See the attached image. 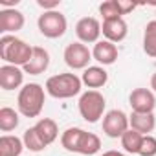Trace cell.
<instances>
[{"label": "cell", "instance_id": "obj_28", "mask_svg": "<svg viewBox=\"0 0 156 156\" xmlns=\"http://www.w3.org/2000/svg\"><path fill=\"white\" fill-rule=\"evenodd\" d=\"M151 88L156 92V72L152 73V77H151Z\"/></svg>", "mask_w": 156, "mask_h": 156}, {"label": "cell", "instance_id": "obj_13", "mask_svg": "<svg viewBox=\"0 0 156 156\" xmlns=\"http://www.w3.org/2000/svg\"><path fill=\"white\" fill-rule=\"evenodd\" d=\"M136 9V4L123 2V0H107L99 6V13L103 15V20L108 19H123V15Z\"/></svg>", "mask_w": 156, "mask_h": 156}, {"label": "cell", "instance_id": "obj_15", "mask_svg": "<svg viewBox=\"0 0 156 156\" xmlns=\"http://www.w3.org/2000/svg\"><path fill=\"white\" fill-rule=\"evenodd\" d=\"M118 46L110 41H99L94 44V50H92V57L94 61H98L99 64L103 66H108V64H114L118 61Z\"/></svg>", "mask_w": 156, "mask_h": 156}, {"label": "cell", "instance_id": "obj_26", "mask_svg": "<svg viewBox=\"0 0 156 156\" xmlns=\"http://www.w3.org/2000/svg\"><path fill=\"white\" fill-rule=\"evenodd\" d=\"M61 4V0H37V6H41L44 11H55Z\"/></svg>", "mask_w": 156, "mask_h": 156}, {"label": "cell", "instance_id": "obj_11", "mask_svg": "<svg viewBox=\"0 0 156 156\" xmlns=\"http://www.w3.org/2000/svg\"><path fill=\"white\" fill-rule=\"evenodd\" d=\"M24 13L19 9H2L0 11V31L4 35L8 33H17L24 28Z\"/></svg>", "mask_w": 156, "mask_h": 156}, {"label": "cell", "instance_id": "obj_1", "mask_svg": "<svg viewBox=\"0 0 156 156\" xmlns=\"http://www.w3.org/2000/svg\"><path fill=\"white\" fill-rule=\"evenodd\" d=\"M61 145L70 151V152H77V154H85V156H92L96 152H99L101 149V140L98 134L94 132H87L79 127H70L62 132L61 136Z\"/></svg>", "mask_w": 156, "mask_h": 156}, {"label": "cell", "instance_id": "obj_9", "mask_svg": "<svg viewBox=\"0 0 156 156\" xmlns=\"http://www.w3.org/2000/svg\"><path fill=\"white\" fill-rule=\"evenodd\" d=\"M75 35L79 39V42L83 44H96L99 42V35H101V24L98 19L94 17H83L77 20L75 24Z\"/></svg>", "mask_w": 156, "mask_h": 156}, {"label": "cell", "instance_id": "obj_10", "mask_svg": "<svg viewBox=\"0 0 156 156\" xmlns=\"http://www.w3.org/2000/svg\"><path fill=\"white\" fill-rule=\"evenodd\" d=\"M129 105L132 112L140 114H152L156 107V98L149 88H134L129 96Z\"/></svg>", "mask_w": 156, "mask_h": 156}, {"label": "cell", "instance_id": "obj_19", "mask_svg": "<svg viewBox=\"0 0 156 156\" xmlns=\"http://www.w3.org/2000/svg\"><path fill=\"white\" fill-rule=\"evenodd\" d=\"M33 127H35V130L39 132V136L42 138V141H44L46 145H51V143L57 140V136H59V127H57V123H55L53 119H50V118L39 119Z\"/></svg>", "mask_w": 156, "mask_h": 156}, {"label": "cell", "instance_id": "obj_23", "mask_svg": "<svg viewBox=\"0 0 156 156\" xmlns=\"http://www.w3.org/2000/svg\"><path fill=\"white\" fill-rule=\"evenodd\" d=\"M143 51L156 59V20L147 22L143 31Z\"/></svg>", "mask_w": 156, "mask_h": 156}, {"label": "cell", "instance_id": "obj_12", "mask_svg": "<svg viewBox=\"0 0 156 156\" xmlns=\"http://www.w3.org/2000/svg\"><path fill=\"white\" fill-rule=\"evenodd\" d=\"M24 81V70L20 66H13V64H4L0 66V87L2 90H15L22 85Z\"/></svg>", "mask_w": 156, "mask_h": 156}, {"label": "cell", "instance_id": "obj_22", "mask_svg": "<svg viewBox=\"0 0 156 156\" xmlns=\"http://www.w3.org/2000/svg\"><path fill=\"white\" fill-rule=\"evenodd\" d=\"M119 140H121V147H123L127 152H130V154H140V149H141V143H143V134H140V132L129 129Z\"/></svg>", "mask_w": 156, "mask_h": 156}, {"label": "cell", "instance_id": "obj_3", "mask_svg": "<svg viewBox=\"0 0 156 156\" xmlns=\"http://www.w3.org/2000/svg\"><path fill=\"white\" fill-rule=\"evenodd\" d=\"M44 99H46L44 88L39 83H28L20 88L19 98H17L19 112L26 118H37L42 112Z\"/></svg>", "mask_w": 156, "mask_h": 156}, {"label": "cell", "instance_id": "obj_4", "mask_svg": "<svg viewBox=\"0 0 156 156\" xmlns=\"http://www.w3.org/2000/svg\"><path fill=\"white\" fill-rule=\"evenodd\" d=\"M83 81L75 73H57L46 81V94L55 99H70L81 92Z\"/></svg>", "mask_w": 156, "mask_h": 156}, {"label": "cell", "instance_id": "obj_17", "mask_svg": "<svg viewBox=\"0 0 156 156\" xmlns=\"http://www.w3.org/2000/svg\"><path fill=\"white\" fill-rule=\"evenodd\" d=\"M83 85H87L88 88L96 90V88H101L107 85L108 81V73L103 66H88L85 72H83V77H81Z\"/></svg>", "mask_w": 156, "mask_h": 156}, {"label": "cell", "instance_id": "obj_16", "mask_svg": "<svg viewBox=\"0 0 156 156\" xmlns=\"http://www.w3.org/2000/svg\"><path fill=\"white\" fill-rule=\"evenodd\" d=\"M48 66H50V53L41 46H33V55L22 70L24 73H30V75H41L48 70Z\"/></svg>", "mask_w": 156, "mask_h": 156}, {"label": "cell", "instance_id": "obj_25", "mask_svg": "<svg viewBox=\"0 0 156 156\" xmlns=\"http://www.w3.org/2000/svg\"><path fill=\"white\" fill-rule=\"evenodd\" d=\"M140 156H156V138L154 136H143V143L140 149Z\"/></svg>", "mask_w": 156, "mask_h": 156}, {"label": "cell", "instance_id": "obj_8", "mask_svg": "<svg viewBox=\"0 0 156 156\" xmlns=\"http://www.w3.org/2000/svg\"><path fill=\"white\" fill-rule=\"evenodd\" d=\"M129 127H130L129 116L119 108L108 110L103 118V132L108 138H121L129 130Z\"/></svg>", "mask_w": 156, "mask_h": 156}, {"label": "cell", "instance_id": "obj_7", "mask_svg": "<svg viewBox=\"0 0 156 156\" xmlns=\"http://www.w3.org/2000/svg\"><path fill=\"white\" fill-rule=\"evenodd\" d=\"M64 62L72 68V70H87L88 68V62L94 59L92 57V51L88 50L87 44L83 42H70L66 48H64Z\"/></svg>", "mask_w": 156, "mask_h": 156}, {"label": "cell", "instance_id": "obj_5", "mask_svg": "<svg viewBox=\"0 0 156 156\" xmlns=\"http://www.w3.org/2000/svg\"><path fill=\"white\" fill-rule=\"evenodd\" d=\"M79 114L85 121L88 123H98L101 118H105V107H107V101H105V96L98 90H87L85 94H81L79 98Z\"/></svg>", "mask_w": 156, "mask_h": 156}, {"label": "cell", "instance_id": "obj_14", "mask_svg": "<svg viewBox=\"0 0 156 156\" xmlns=\"http://www.w3.org/2000/svg\"><path fill=\"white\" fill-rule=\"evenodd\" d=\"M101 33L105 35V41H110V42H121L127 33H129V26L123 19H108V20H103V26H101Z\"/></svg>", "mask_w": 156, "mask_h": 156}, {"label": "cell", "instance_id": "obj_21", "mask_svg": "<svg viewBox=\"0 0 156 156\" xmlns=\"http://www.w3.org/2000/svg\"><path fill=\"white\" fill-rule=\"evenodd\" d=\"M20 118L19 112L11 107H2L0 108V130L2 132H11L19 127Z\"/></svg>", "mask_w": 156, "mask_h": 156}, {"label": "cell", "instance_id": "obj_18", "mask_svg": "<svg viewBox=\"0 0 156 156\" xmlns=\"http://www.w3.org/2000/svg\"><path fill=\"white\" fill-rule=\"evenodd\" d=\"M129 123H130V129L143 134V136H149V132L154 130L156 127V118L154 114H140V112H132L129 116Z\"/></svg>", "mask_w": 156, "mask_h": 156}, {"label": "cell", "instance_id": "obj_6", "mask_svg": "<svg viewBox=\"0 0 156 156\" xmlns=\"http://www.w3.org/2000/svg\"><path fill=\"white\" fill-rule=\"evenodd\" d=\"M37 26L46 39H59L66 33L68 22H66V17L59 9H55V11H44L39 17Z\"/></svg>", "mask_w": 156, "mask_h": 156}, {"label": "cell", "instance_id": "obj_24", "mask_svg": "<svg viewBox=\"0 0 156 156\" xmlns=\"http://www.w3.org/2000/svg\"><path fill=\"white\" fill-rule=\"evenodd\" d=\"M22 141H24V147L30 149L31 152H41L44 151L48 145L42 141V138L39 136V132L35 130V127H30L24 130V136H22Z\"/></svg>", "mask_w": 156, "mask_h": 156}, {"label": "cell", "instance_id": "obj_27", "mask_svg": "<svg viewBox=\"0 0 156 156\" xmlns=\"http://www.w3.org/2000/svg\"><path fill=\"white\" fill-rule=\"evenodd\" d=\"M103 156H125V154L119 151H107V152H103Z\"/></svg>", "mask_w": 156, "mask_h": 156}, {"label": "cell", "instance_id": "obj_2", "mask_svg": "<svg viewBox=\"0 0 156 156\" xmlns=\"http://www.w3.org/2000/svg\"><path fill=\"white\" fill-rule=\"evenodd\" d=\"M33 55V46L24 42L15 35H2L0 37V57L6 64L13 66H26Z\"/></svg>", "mask_w": 156, "mask_h": 156}, {"label": "cell", "instance_id": "obj_20", "mask_svg": "<svg viewBox=\"0 0 156 156\" xmlns=\"http://www.w3.org/2000/svg\"><path fill=\"white\" fill-rule=\"evenodd\" d=\"M24 149V141L17 136L4 134L0 138V156H20Z\"/></svg>", "mask_w": 156, "mask_h": 156}]
</instances>
